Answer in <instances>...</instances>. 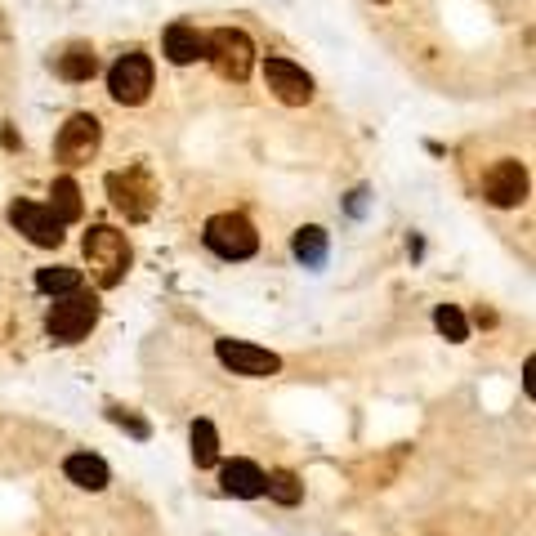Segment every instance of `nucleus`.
<instances>
[{
	"label": "nucleus",
	"mask_w": 536,
	"mask_h": 536,
	"mask_svg": "<svg viewBox=\"0 0 536 536\" xmlns=\"http://www.w3.org/2000/svg\"><path fill=\"white\" fill-rule=\"evenodd\" d=\"M94 322H99V304H94V295L81 291L54 300L50 313H45V331H50L54 344H81L94 331Z\"/></svg>",
	"instance_id": "20e7f679"
},
{
	"label": "nucleus",
	"mask_w": 536,
	"mask_h": 536,
	"mask_svg": "<svg viewBox=\"0 0 536 536\" xmlns=\"http://www.w3.org/2000/svg\"><path fill=\"white\" fill-rule=\"evenodd\" d=\"M206 59L224 81H246L255 67V45L242 27H215L206 36Z\"/></svg>",
	"instance_id": "7ed1b4c3"
},
{
	"label": "nucleus",
	"mask_w": 536,
	"mask_h": 536,
	"mask_svg": "<svg viewBox=\"0 0 536 536\" xmlns=\"http://www.w3.org/2000/svg\"><path fill=\"white\" fill-rule=\"evenodd\" d=\"M264 81L286 108H304L313 99V76L304 67H295L291 59H268L264 63Z\"/></svg>",
	"instance_id": "9b49d317"
},
{
	"label": "nucleus",
	"mask_w": 536,
	"mask_h": 536,
	"mask_svg": "<svg viewBox=\"0 0 536 536\" xmlns=\"http://www.w3.org/2000/svg\"><path fill=\"white\" fill-rule=\"evenodd\" d=\"M376 5H385V0H376Z\"/></svg>",
	"instance_id": "5701e85b"
},
{
	"label": "nucleus",
	"mask_w": 536,
	"mask_h": 536,
	"mask_svg": "<svg viewBox=\"0 0 536 536\" xmlns=\"http://www.w3.org/2000/svg\"><path fill=\"white\" fill-rule=\"evenodd\" d=\"M108 94L121 108H139L152 94V59L143 50H126L117 63L108 67Z\"/></svg>",
	"instance_id": "423d86ee"
},
{
	"label": "nucleus",
	"mask_w": 536,
	"mask_h": 536,
	"mask_svg": "<svg viewBox=\"0 0 536 536\" xmlns=\"http://www.w3.org/2000/svg\"><path fill=\"white\" fill-rule=\"evenodd\" d=\"M161 45H166V59L175 67H188V63L206 59V32H197L193 23H170Z\"/></svg>",
	"instance_id": "f8f14e48"
},
{
	"label": "nucleus",
	"mask_w": 536,
	"mask_h": 536,
	"mask_svg": "<svg viewBox=\"0 0 536 536\" xmlns=\"http://www.w3.org/2000/svg\"><path fill=\"white\" fill-rule=\"evenodd\" d=\"M108 420H112V425H121V429H130L134 438H148V434H152L148 420H139V416H134V411H126V407H108Z\"/></svg>",
	"instance_id": "4be33fe9"
},
{
	"label": "nucleus",
	"mask_w": 536,
	"mask_h": 536,
	"mask_svg": "<svg viewBox=\"0 0 536 536\" xmlns=\"http://www.w3.org/2000/svg\"><path fill=\"white\" fill-rule=\"evenodd\" d=\"M201 242H206L219 260H251V255L260 251V233H255V224L246 215H233V210L210 215Z\"/></svg>",
	"instance_id": "f03ea898"
},
{
	"label": "nucleus",
	"mask_w": 536,
	"mask_h": 536,
	"mask_svg": "<svg viewBox=\"0 0 536 536\" xmlns=\"http://www.w3.org/2000/svg\"><path fill=\"white\" fill-rule=\"evenodd\" d=\"M9 224H14L32 246H45V251L63 246V224L54 219L50 206H36V201H14V206H9Z\"/></svg>",
	"instance_id": "1a4fd4ad"
},
{
	"label": "nucleus",
	"mask_w": 536,
	"mask_h": 536,
	"mask_svg": "<svg viewBox=\"0 0 536 536\" xmlns=\"http://www.w3.org/2000/svg\"><path fill=\"white\" fill-rule=\"evenodd\" d=\"M483 197L501 210L519 206V201L528 197V170H523V161H514V157L496 161V166L483 175Z\"/></svg>",
	"instance_id": "9d476101"
},
{
	"label": "nucleus",
	"mask_w": 536,
	"mask_h": 536,
	"mask_svg": "<svg viewBox=\"0 0 536 536\" xmlns=\"http://www.w3.org/2000/svg\"><path fill=\"white\" fill-rule=\"evenodd\" d=\"M81 251H85V264H90L94 286L112 291V286L126 282V273H130V242H126V233H117L112 224H94L90 233L81 237Z\"/></svg>",
	"instance_id": "f257e3e1"
},
{
	"label": "nucleus",
	"mask_w": 536,
	"mask_h": 536,
	"mask_svg": "<svg viewBox=\"0 0 536 536\" xmlns=\"http://www.w3.org/2000/svg\"><path fill=\"white\" fill-rule=\"evenodd\" d=\"M50 210H54V219L59 224H76L81 219V188H76V179H54V188H50Z\"/></svg>",
	"instance_id": "dca6fc26"
},
{
	"label": "nucleus",
	"mask_w": 536,
	"mask_h": 536,
	"mask_svg": "<svg viewBox=\"0 0 536 536\" xmlns=\"http://www.w3.org/2000/svg\"><path fill=\"white\" fill-rule=\"evenodd\" d=\"M215 358L224 362L233 376H251V380H268L282 371V358L251 340H215Z\"/></svg>",
	"instance_id": "6e6552de"
},
{
	"label": "nucleus",
	"mask_w": 536,
	"mask_h": 536,
	"mask_svg": "<svg viewBox=\"0 0 536 536\" xmlns=\"http://www.w3.org/2000/svg\"><path fill=\"white\" fill-rule=\"evenodd\" d=\"M108 197L126 219H148L157 206V179L148 175V166L112 170L108 175Z\"/></svg>",
	"instance_id": "39448f33"
},
{
	"label": "nucleus",
	"mask_w": 536,
	"mask_h": 536,
	"mask_svg": "<svg viewBox=\"0 0 536 536\" xmlns=\"http://www.w3.org/2000/svg\"><path fill=\"white\" fill-rule=\"evenodd\" d=\"M434 327L443 331L452 344L469 340V322H465V313L456 309V304H438V309H434Z\"/></svg>",
	"instance_id": "412c9836"
},
{
	"label": "nucleus",
	"mask_w": 536,
	"mask_h": 536,
	"mask_svg": "<svg viewBox=\"0 0 536 536\" xmlns=\"http://www.w3.org/2000/svg\"><path fill=\"white\" fill-rule=\"evenodd\" d=\"M103 143V126L94 112H72L67 117V126L59 130V139H54V152H59L63 166H85V161L99 152Z\"/></svg>",
	"instance_id": "0eeeda50"
},
{
	"label": "nucleus",
	"mask_w": 536,
	"mask_h": 536,
	"mask_svg": "<svg viewBox=\"0 0 536 536\" xmlns=\"http://www.w3.org/2000/svg\"><path fill=\"white\" fill-rule=\"evenodd\" d=\"M264 492L273 496L277 505H286V510L304 501V483L291 474V469H273V474H264Z\"/></svg>",
	"instance_id": "6ab92c4d"
},
{
	"label": "nucleus",
	"mask_w": 536,
	"mask_h": 536,
	"mask_svg": "<svg viewBox=\"0 0 536 536\" xmlns=\"http://www.w3.org/2000/svg\"><path fill=\"white\" fill-rule=\"evenodd\" d=\"M63 474H67V483H76L81 492H103L108 487V465H103V456H90V452H72L63 461Z\"/></svg>",
	"instance_id": "4468645a"
},
{
	"label": "nucleus",
	"mask_w": 536,
	"mask_h": 536,
	"mask_svg": "<svg viewBox=\"0 0 536 536\" xmlns=\"http://www.w3.org/2000/svg\"><path fill=\"white\" fill-rule=\"evenodd\" d=\"M54 72H59L63 81H72V85L90 81V76L99 72V59H94V45H85V41L67 45V50L59 54V59H54Z\"/></svg>",
	"instance_id": "2eb2a0df"
},
{
	"label": "nucleus",
	"mask_w": 536,
	"mask_h": 536,
	"mask_svg": "<svg viewBox=\"0 0 536 536\" xmlns=\"http://www.w3.org/2000/svg\"><path fill=\"white\" fill-rule=\"evenodd\" d=\"M291 251H295V260H300L304 268H322L327 264V233L322 228H300L295 233V242H291Z\"/></svg>",
	"instance_id": "f3484780"
},
{
	"label": "nucleus",
	"mask_w": 536,
	"mask_h": 536,
	"mask_svg": "<svg viewBox=\"0 0 536 536\" xmlns=\"http://www.w3.org/2000/svg\"><path fill=\"white\" fill-rule=\"evenodd\" d=\"M36 286H41L45 295H76L81 291V268H67V264H54V268H41L36 273Z\"/></svg>",
	"instance_id": "a211bd4d"
},
{
	"label": "nucleus",
	"mask_w": 536,
	"mask_h": 536,
	"mask_svg": "<svg viewBox=\"0 0 536 536\" xmlns=\"http://www.w3.org/2000/svg\"><path fill=\"white\" fill-rule=\"evenodd\" d=\"M188 443H193L197 469L219 465V434H215V425H210V420H193V434H188Z\"/></svg>",
	"instance_id": "aec40b11"
},
{
	"label": "nucleus",
	"mask_w": 536,
	"mask_h": 536,
	"mask_svg": "<svg viewBox=\"0 0 536 536\" xmlns=\"http://www.w3.org/2000/svg\"><path fill=\"white\" fill-rule=\"evenodd\" d=\"M219 483H224L228 496H237V501H255V496H264V469L255 461H228L219 469Z\"/></svg>",
	"instance_id": "ddd939ff"
}]
</instances>
